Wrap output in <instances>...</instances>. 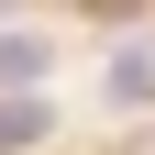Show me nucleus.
<instances>
[{
  "instance_id": "nucleus-1",
  "label": "nucleus",
  "mask_w": 155,
  "mask_h": 155,
  "mask_svg": "<svg viewBox=\"0 0 155 155\" xmlns=\"http://www.w3.org/2000/svg\"><path fill=\"white\" fill-rule=\"evenodd\" d=\"M45 67H55L45 33H0V89H22V100H33V78H45Z\"/></svg>"
},
{
  "instance_id": "nucleus-2",
  "label": "nucleus",
  "mask_w": 155,
  "mask_h": 155,
  "mask_svg": "<svg viewBox=\"0 0 155 155\" xmlns=\"http://www.w3.org/2000/svg\"><path fill=\"white\" fill-rule=\"evenodd\" d=\"M100 100L144 111V100H155V55H111V78H100Z\"/></svg>"
},
{
  "instance_id": "nucleus-3",
  "label": "nucleus",
  "mask_w": 155,
  "mask_h": 155,
  "mask_svg": "<svg viewBox=\"0 0 155 155\" xmlns=\"http://www.w3.org/2000/svg\"><path fill=\"white\" fill-rule=\"evenodd\" d=\"M22 144H45V100H0V155H22Z\"/></svg>"
}]
</instances>
